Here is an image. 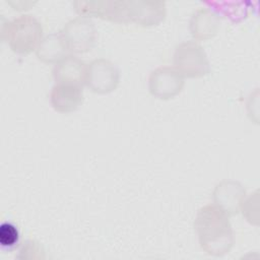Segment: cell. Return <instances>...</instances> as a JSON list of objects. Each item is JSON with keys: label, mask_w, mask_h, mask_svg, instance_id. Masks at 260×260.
I'll return each mask as SVG.
<instances>
[{"label": "cell", "mask_w": 260, "mask_h": 260, "mask_svg": "<svg viewBox=\"0 0 260 260\" xmlns=\"http://www.w3.org/2000/svg\"><path fill=\"white\" fill-rule=\"evenodd\" d=\"M193 224L199 245L206 254L221 257L233 248L235 239L230 215L214 203L199 208Z\"/></svg>", "instance_id": "obj_1"}, {"label": "cell", "mask_w": 260, "mask_h": 260, "mask_svg": "<svg viewBox=\"0 0 260 260\" xmlns=\"http://www.w3.org/2000/svg\"><path fill=\"white\" fill-rule=\"evenodd\" d=\"M2 37L14 53L27 55L37 50L44 38L43 26L35 16L22 14L3 26Z\"/></svg>", "instance_id": "obj_2"}, {"label": "cell", "mask_w": 260, "mask_h": 260, "mask_svg": "<svg viewBox=\"0 0 260 260\" xmlns=\"http://www.w3.org/2000/svg\"><path fill=\"white\" fill-rule=\"evenodd\" d=\"M173 60L174 67L184 77H202L210 70L206 52L196 41H185L177 45Z\"/></svg>", "instance_id": "obj_3"}, {"label": "cell", "mask_w": 260, "mask_h": 260, "mask_svg": "<svg viewBox=\"0 0 260 260\" xmlns=\"http://www.w3.org/2000/svg\"><path fill=\"white\" fill-rule=\"evenodd\" d=\"M60 35L67 51L83 54L89 52L94 47L98 31L90 18L77 16L64 24Z\"/></svg>", "instance_id": "obj_4"}, {"label": "cell", "mask_w": 260, "mask_h": 260, "mask_svg": "<svg viewBox=\"0 0 260 260\" xmlns=\"http://www.w3.org/2000/svg\"><path fill=\"white\" fill-rule=\"evenodd\" d=\"M120 81L117 66L106 58H96L86 65L85 84L95 93H109L116 89Z\"/></svg>", "instance_id": "obj_5"}, {"label": "cell", "mask_w": 260, "mask_h": 260, "mask_svg": "<svg viewBox=\"0 0 260 260\" xmlns=\"http://www.w3.org/2000/svg\"><path fill=\"white\" fill-rule=\"evenodd\" d=\"M185 84L184 76L173 66H159L148 77L150 94L159 100H170L178 95Z\"/></svg>", "instance_id": "obj_6"}, {"label": "cell", "mask_w": 260, "mask_h": 260, "mask_svg": "<svg viewBox=\"0 0 260 260\" xmlns=\"http://www.w3.org/2000/svg\"><path fill=\"white\" fill-rule=\"evenodd\" d=\"M127 6L129 20L145 27L159 24L167 13L166 3L158 0H129Z\"/></svg>", "instance_id": "obj_7"}, {"label": "cell", "mask_w": 260, "mask_h": 260, "mask_svg": "<svg viewBox=\"0 0 260 260\" xmlns=\"http://www.w3.org/2000/svg\"><path fill=\"white\" fill-rule=\"evenodd\" d=\"M246 195V190L240 182L225 179L215 185L212 192V199L215 205L231 216L240 211Z\"/></svg>", "instance_id": "obj_8"}, {"label": "cell", "mask_w": 260, "mask_h": 260, "mask_svg": "<svg viewBox=\"0 0 260 260\" xmlns=\"http://www.w3.org/2000/svg\"><path fill=\"white\" fill-rule=\"evenodd\" d=\"M50 102L55 111L68 114L76 111L83 102V90L80 85L56 83L50 92Z\"/></svg>", "instance_id": "obj_9"}, {"label": "cell", "mask_w": 260, "mask_h": 260, "mask_svg": "<svg viewBox=\"0 0 260 260\" xmlns=\"http://www.w3.org/2000/svg\"><path fill=\"white\" fill-rule=\"evenodd\" d=\"M220 27L218 14L207 7L196 9L190 18L189 29L196 41H206L213 38Z\"/></svg>", "instance_id": "obj_10"}, {"label": "cell", "mask_w": 260, "mask_h": 260, "mask_svg": "<svg viewBox=\"0 0 260 260\" xmlns=\"http://www.w3.org/2000/svg\"><path fill=\"white\" fill-rule=\"evenodd\" d=\"M86 64L77 56L68 54L59 60L53 68L56 83L82 85L85 82Z\"/></svg>", "instance_id": "obj_11"}, {"label": "cell", "mask_w": 260, "mask_h": 260, "mask_svg": "<svg viewBox=\"0 0 260 260\" xmlns=\"http://www.w3.org/2000/svg\"><path fill=\"white\" fill-rule=\"evenodd\" d=\"M67 49L60 32H51L45 36L36 50L38 59L44 63H57L66 54Z\"/></svg>", "instance_id": "obj_12"}, {"label": "cell", "mask_w": 260, "mask_h": 260, "mask_svg": "<svg viewBox=\"0 0 260 260\" xmlns=\"http://www.w3.org/2000/svg\"><path fill=\"white\" fill-rule=\"evenodd\" d=\"M19 233L16 226L10 222H3L0 225V244L3 247L11 248L17 244Z\"/></svg>", "instance_id": "obj_13"}]
</instances>
